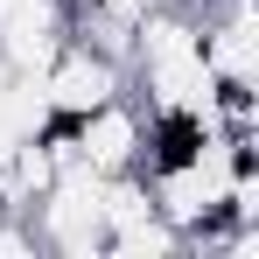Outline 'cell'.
I'll return each instance as SVG.
<instances>
[{
  "instance_id": "cell-1",
  "label": "cell",
  "mask_w": 259,
  "mask_h": 259,
  "mask_svg": "<svg viewBox=\"0 0 259 259\" xmlns=\"http://www.w3.org/2000/svg\"><path fill=\"white\" fill-rule=\"evenodd\" d=\"M126 91L147 105L154 126H224V84H217L196 7L154 0L133 14L126 35Z\"/></svg>"
},
{
  "instance_id": "cell-2",
  "label": "cell",
  "mask_w": 259,
  "mask_h": 259,
  "mask_svg": "<svg viewBox=\"0 0 259 259\" xmlns=\"http://www.w3.org/2000/svg\"><path fill=\"white\" fill-rule=\"evenodd\" d=\"M49 140H56V161L119 182V175H140V168H147V154H154L161 126L147 119V105H140L133 91H119V98H105V105L77 112V119L49 126Z\"/></svg>"
},
{
  "instance_id": "cell-3",
  "label": "cell",
  "mask_w": 259,
  "mask_h": 259,
  "mask_svg": "<svg viewBox=\"0 0 259 259\" xmlns=\"http://www.w3.org/2000/svg\"><path fill=\"white\" fill-rule=\"evenodd\" d=\"M105 175H84L70 168V161H56L49 175V189L28 203V231H35V245L42 252H63V259H98L105 252Z\"/></svg>"
},
{
  "instance_id": "cell-4",
  "label": "cell",
  "mask_w": 259,
  "mask_h": 259,
  "mask_svg": "<svg viewBox=\"0 0 259 259\" xmlns=\"http://www.w3.org/2000/svg\"><path fill=\"white\" fill-rule=\"evenodd\" d=\"M35 84H42V105H49V119L63 126V119L91 112V105L119 98V91H126V63H119L112 49L84 42V35L70 28V42L56 49V56H49L42 70H35Z\"/></svg>"
},
{
  "instance_id": "cell-5",
  "label": "cell",
  "mask_w": 259,
  "mask_h": 259,
  "mask_svg": "<svg viewBox=\"0 0 259 259\" xmlns=\"http://www.w3.org/2000/svg\"><path fill=\"white\" fill-rule=\"evenodd\" d=\"M70 21H77L70 0H0V63L35 77L49 56L70 42Z\"/></svg>"
}]
</instances>
